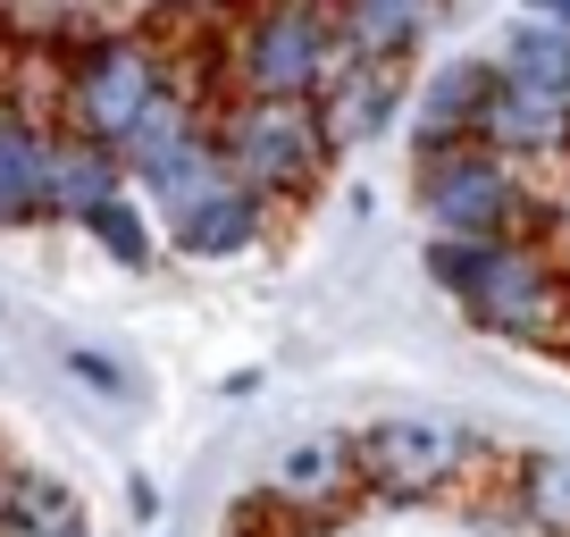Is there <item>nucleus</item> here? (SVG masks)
Instances as JSON below:
<instances>
[{
    "label": "nucleus",
    "instance_id": "obj_1",
    "mask_svg": "<svg viewBox=\"0 0 570 537\" xmlns=\"http://www.w3.org/2000/svg\"><path fill=\"white\" fill-rule=\"evenodd\" d=\"M428 277L503 344H553L570 328V286L546 244L520 235H436L428 244Z\"/></svg>",
    "mask_w": 570,
    "mask_h": 537
},
{
    "label": "nucleus",
    "instance_id": "obj_2",
    "mask_svg": "<svg viewBox=\"0 0 570 537\" xmlns=\"http://www.w3.org/2000/svg\"><path fill=\"white\" fill-rule=\"evenodd\" d=\"M344 59L336 0H261L235 35V101H320Z\"/></svg>",
    "mask_w": 570,
    "mask_h": 537
},
{
    "label": "nucleus",
    "instance_id": "obj_3",
    "mask_svg": "<svg viewBox=\"0 0 570 537\" xmlns=\"http://www.w3.org/2000/svg\"><path fill=\"white\" fill-rule=\"evenodd\" d=\"M210 135H218L227 177L244 185V194H261V202L311 194V185H320V168H327L320 101H235Z\"/></svg>",
    "mask_w": 570,
    "mask_h": 537
},
{
    "label": "nucleus",
    "instance_id": "obj_4",
    "mask_svg": "<svg viewBox=\"0 0 570 537\" xmlns=\"http://www.w3.org/2000/svg\"><path fill=\"white\" fill-rule=\"evenodd\" d=\"M537 194H520V168L487 144H445V152H420V211L436 235H520L537 244Z\"/></svg>",
    "mask_w": 570,
    "mask_h": 537
},
{
    "label": "nucleus",
    "instance_id": "obj_5",
    "mask_svg": "<svg viewBox=\"0 0 570 537\" xmlns=\"http://www.w3.org/2000/svg\"><path fill=\"white\" fill-rule=\"evenodd\" d=\"M160 92H168V76H160V51H151V42H135V35L92 42V51L68 68V135L126 152V135L151 118Z\"/></svg>",
    "mask_w": 570,
    "mask_h": 537
},
{
    "label": "nucleus",
    "instance_id": "obj_6",
    "mask_svg": "<svg viewBox=\"0 0 570 537\" xmlns=\"http://www.w3.org/2000/svg\"><path fill=\"white\" fill-rule=\"evenodd\" d=\"M126 177L142 185V194L160 202L168 218L177 211H194L202 194H210V185H227V160H218V135L210 126L194 118V109L177 101V92H160V101H151V118L135 126V135H126Z\"/></svg>",
    "mask_w": 570,
    "mask_h": 537
},
{
    "label": "nucleus",
    "instance_id": "obj_7",
    "mask_svg": "<svg viewBox=\"0 0 570 537\" xmlns=\"http://www.w3.org/2000/svg\"><path fill=\"white\" fill-rule=\"evenodd\" d=\"M353 453H361V487H377V496H436L470 462V429L428 420V412H394V420H370L353 437Z\"/></svg>",
    "mask_w": 570,
    "mask_h": 537
},
{
    "label": "nucleus",
    "instance_id": "obj_8",
    "mask_svg": "<svg viewBox=\"0 0 570 537\" xmlns=\"http://www.w3.org/2000/svg\"><path fill=\"white\" fill-rule=\"evenodd\" d=\"M479 144L503 152V160H553V152H570V101H553V92H537V85H520V76L495 68Z\"/></svg>",
    "mask_w": 570,
    "mask_h": 537
},
{
    "label": "nucleus",
    "instance_id": "obj_9",
    "mask_svg": "<svg viewBox=\"0 0 570 537\" xmlns=\"http://www.w3.org/2000/svg\"><path fill=\"white\" fill-rule=\"evenodd\" d=\"M394 109H403V68H386V59H344L336 85L320 92V135H327V152L377 144V135L394 126Z\"/></svg>",
    "mask_w": 570,
    "mask_h": 537
},
{
    "label": "nucleus",
    "instance_id": "obj_10",
    "mask_svg": "<svg viewBox=\"0 0 570 537\" xmlns=\"http://www.w3.org/2000/svg\"><path fill=\"white\" fill-rule=\"evenodd\" d=\"M51 126L0 101V227H35L51 218Z\"/></svg>",
    "mask_w": 570,
    "mask_h": 537
},
{
    "label": "nucleus",
    "instance_id": "obj_11",
    "mask_svg": "<svg viewBox=\"0 0 570 537\" xmlns=\"http://www.w3.org/2000/svg\"><path fill=\"white\" fill-rule=\"evenodd\" d=\"M487 92H495V59H453V68H436V76H428L420 109H411V135H420V152L479 144Z\"/></svg>",
    "mask_w": 570,
    "mask_h": 537
},
{
    "label": "nucleus",
    "instance_id": "obj_12",
    "mask_svg": "<svg viewBox=\"0 0 570 537\" xmlns=\"http://www.w3.org/2000/svg\"><path fill=\"white\" fill-rule=\"evenodd\" d=\"M353 487H361L353 437H303V446H285V462L268 470V496L294 504V512H336Z\"/></svg>",
    "mask_w": 570,
    "mask_h": 537
},
{
    "label": "nucleus",
    "instance_id": "obj_13",
    "mask_svg": "<svg viewBox=\"0 0 570 537\" xmlns=\"http://www.w3.org/2000/svg\"><path fill=\"white\" fill-rule=\"evenodd\" d=\"M261 218H268V202H261V194H244V185L227 177V185H210L194 211L168 218V235H177L185 261H227V252H252Z\"/></svg>",
    "mask_w": 570,
    "mask_h": 537
},
{
    "label": "nucleus",
    "instance_id": "obj_14",
    "mask_svg": "<svg viewBox=\"0 0 570 537\" xmlns=\"http://www.w3.org/2000/svg\"><path fill=\"white\" fill-rule=\"evenodd\" d=\"M336 18H344V51L353 59L403 68L428 42V26H436V0H336Z\"/></svg>",
    "mask_w": 570,
    "mask_h": 537
},
{
    "label": "nucleus",
    "instance_id": "obj_15",
    "mask_svg": "<svg viewBox=\"0 0 570 537\" xmlns=\"http://www.w3.org/2000/svg\"><path fill=\"white\" fill-rule=\"evenodd\" d=\"M126 194V160L109 144H85V135H59L51 144V218H76L85 227L101 202Z\"/></svg>",
    "mask_w": 570,
    "mask_h": 537
},
{
    "label": "nucleus",
    "instance_id": "obj_16",
    "mask_svg": "<svg viewBox=\"0 0 570 537\" xmlns=\"http://www.w3.org/2000/svg\"><path fill=\"white\" fill-rule=\"evenodd\" d=\"M503 76H520V85L553 92V101H570V26L553 18H512L503 26Z\"/></svg>",
    "mask_w": 570,
    "mask_h": 537
},
{
    "label": "nucleus",
    "instance_id": "obj_17",
    "mask_svg": "<svg viewBox=\"0 0 570 537\" xmlns=\"http://www.w3.org/2000/svg\"><path fill=\"white\" fill-rule=\"evenodd\" d=\"M76 487L51 479V470H9V496H0V537H51L76 529Z\"/></svg>",
    "mask_w": 570,
    "mask_h": 537
},
{
    "label": "nucleus",
    "instance_id": "obj_18",
    "mask_svg": "<svg viewBox=\"0 0 570 537\" xmlns=\"http://www.w3.org/2000/svg\"><path fill=\"white\" fill-rule=\"evenodd\" d=\"M520 520H529L537 537H570V453H537V462H520Z\"/></svg>",
    "mask_w": 570,
    "mask_h": 537
},
{
    "label": "nucleus",
    "instance_id": "obj_19",
    "mask_svg": "<svg viewBox=\"0 0 570 537\" xmlns=\"http://www.w3.org/2000/svg\"><path fill=\"white\" fill-rule=\"evenodd\" d=\"M85 235H92L118 268H151V227H142V202H126V194L101 202V211L85 218Z\"/></svg>",
    "mask_w": 570,
    "mask_h": 537
},
{
    "label": "nucleus",
    "instance_id": "obj_20",
    "mask_svg": "<svg viewBox=\"0 0 570 537\" xmlns=\"http://www.w3.org/2000/svg\"><path fill=\"white\" fill-rule=\"evenodd\" d=\"M68 370L85 378V387H101V394H126V370H118V361H101V353H68Z\"/></svg>",
    "mask_w": 570,
    "mask_h": 537
},
{
    "label": "nucleus",
    "instance_id": "obj_21",
    "mask_svg": "<svg viewBox=\"0 0 570 537\" xmlns=\"http://www.w3.org/2000/svg\"><path fill=\"white\" fill-rule=\"evenodd\" d=\"M570 0H520V18H562Z\"/></svg>",
    "mask_w": 570,
    "mask_h": 537
},
{
    "label": "nucleus",
    "instance_id": "obj_22",
    "mask_svg": "<svg viewBox=\"0 0 570 537\" xmlns=\"http://www.w3.org/2000/svg\"><path fill=\"white\" fill-rule=\"evenodd\" d=\"M51 537H92V529H85V520H76V529H51Z\"/></svg>",
    "mask_w": 570,
    "mask_h": 537
},
{
    "label": "nucleus",
    "instance_id": "obj_23",
    "mask_svg": "<svg viewBox=\"0 0 570 537\" xmlns=\"http://www.w3.org/2000/svg\"><path fill=\"white\" fill-rule=\"evenodd\" d=\"M0 496H9V462H0Z\"/></svg>",
    "mask_w": 570,
    "mask_h": 537
}]
</instances>
